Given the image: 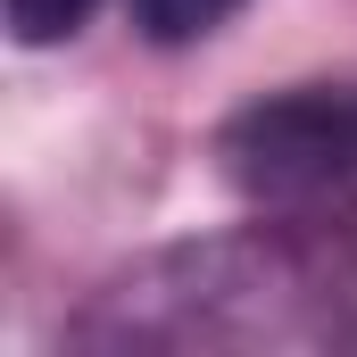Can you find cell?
Returning <instances> with one entry per match:
<instances>
[{
    "mask_svg": "<svg viewBox=\"0 0 357 357\" xmlns=\"http://www.w3.org/2000/svg\"><path fill=\"white\" fill-rule=\"evenodd\" d=\"M91 8H100V0H8V33H17L25 50H42V42H67Z\"/></svg>",
    "mask_w": 357,
    "mask_h": 357,
    "instance_id": "3957f363",
    "label": "cell"
},
{
    "mask_svg": "<svg viewBox=\"0 0 357 357\" xmlns=\"http://www.w3.org/2000/svg\"><path fill=\"white\" fill-rule=\"evenodd\" d=\"M241 0H133V25L150 33V42H199V33H216L225 17H233Z\"/></svg>",
    "mask_w": 357,
    "mask_h": 357,
    "instance_id": "7a4b0ae2",
    "label": "cell"
},
{
    "mask_svg": "<svg viewBox=\"0 0 357 357\" xmlns=\"http://www.w3.org/2000/svg\"><path fill=\"white\" fill-rule=\"evenodd\" d=\"M216 167L258 208L324 199V191H341L357 175V100L349 91H324V84L274 91V100L241 108L216 133Z\"/></svg>",
    "mask_w": 357,
    "mask_h": 357,
    "instance_id": "6da1fadb",
    "label": "cell"
}]
</instances>
